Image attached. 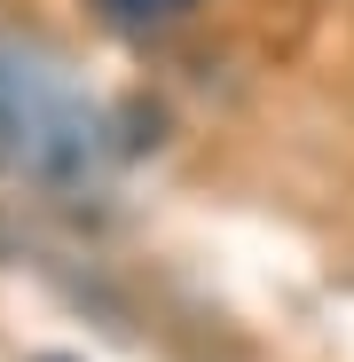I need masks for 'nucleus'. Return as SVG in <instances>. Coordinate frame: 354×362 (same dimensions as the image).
Returning <instances> with one entry per match:
<instances>
[{
  "label": "nucleus",
  "mask_w": 354,
  "mask_h": 362,
  "mask_svg": "<svg viewBox=\"0 0 354 362\" xmlns=\"http://www.w3.org/2000/svg\"><path fill=\"white\" fill-rule=\"evenodd\" d=\"M110 158V134L95 103H79V87H64L40 55L0 47V165L40 181V189H79Z\"/></svg>",
  "instance_id": "obj_1"
},
{
  "label": "nucleus",
  "mask_w": 354,
  "mask_h": 362,
  "mask_svg": "<svg viewBox=\"0 0 354 362\" xmlns=\"http://www.w3.org/2000/svg\"><path fill=\"white\" fill-rule=\"evenodd\" d=\"M110 16H126V24H158V16H182L189 0H102Z\"/></svg>",
  "instance_id": "obj_2"
},
{
  "label": "nucleus",
  "mask_w": 354,
  "mask_h": 362,
  "mask_svg": "<svg viewBox=\"0 0 354 362\" xmlns=\"http://www.w3.org/2000/svg\"><path fill=\"white\" fill-rule=\"evenodd\" d=\"M47 362H64V354H47Z\"/></svg>",
  "instance_id": "obj_3"
}]
</instances>
